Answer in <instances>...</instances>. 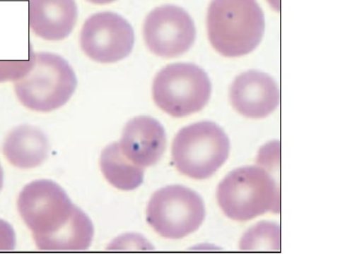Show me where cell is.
<instances>
[{
    "label": "cell",
    "mask_w": 362,
    "mask_h": 254,
    "mask_svg": "<svg viewBox=\"0 0 362 254\" xmlns=\"http://www.w3.org/2000/svg\"><path fill=\"white\" fill-rule=\"evenodd\" d=\"M279 226L269 222L260 223L250 229L243 237V250L279 251L281 250Z\"/></svg>",
    "instance_id": "cell-16"
},
{
    "label": "cell",
    "mask_w": 362,
    "mask_h": 254,
    "mask_svg": "<svg viewBox=\"0 0 362 254\" xmlns=\"http://www.w3.org/2000/svg\"><path fill=\"white\" fill-rule=\"evenodd\" d=\"M228 137L211 121L193 123L180 130L173 142L172 157L180 173L196 180L212 176L228 159Z\"/></svg>",
    "instance_id": "cell-4"
},
{
    "label": "cell",
    "mask_w": 362,
    "mask_h": 254,
    "mask_svg": "<svg viewBox=\"0 0 362 254\" xmlns=\"http://www.w3.org/2000/svg\"><path fill=\"white\" fill-rule=\"evenodd\" d=\"M134 41V31L128 20L108 11L90 16L80 34L82 51L100 64H114L128 57Z\"/></svg>",
    "instance_id": "cell-8"
},
{
    "label": "cell",
    "mask_w": 362,
    "mask_h": 254,
    "mask_svg": "<svg viewBox=\"0 0 362 254\" xmlns=\"http://www.w3.org/2000/svg\"><path fill=\"white\" fill-rule=\"evenodd\" d=\"M94 226L86 212L76 207L74 214L64 228L54 234L34 239L40 250L83 251L93 242Z\"/></svg>",
    "instance_id": "cell-14"
},
{
    "label": "cell",
    "mask_w": 362,
    "mask_h": 254,
    "mask_svg": "<svg viewBox=\"0 0 362 254\" xmlns=\"http://www.w3.org/2000/svg\"><path fill=\"white\" fill-rule=\"evenodd\" d=\"M229 98L236 111L249 119H264L280 104L276 81L267 73L250 71L235 79Z\"/></svg>",
    "instance_id": "cell-10"
},
{
    "label": "cell",
    "mask_w": 362,
    "mask_h": 254,
    "mask_svg": "<svg viewBox=\"0 0 362 254\" xmlns=\"http://www.w3.org/2000/svg\"><path fill=\"white\" fill-rule=\"evenodd\" d=\"M268 1L276 10H279L280 0H268Z\"/></svg>",
    "instance_id": "cell-20"
},
{
    "label": "cell",
    "mask_w": 362,
    "mask_h": 254,
    "mask_svg": "<svg viewBox=\"0 0 362 254\" xmlns=\"http://www.w3.org/2000/svg\"><path fill=\"white\" fill-rule=\"evenodd\" d=\"M30 71L15 82L17 98L31 111L47 113L64 107L72 97L78 80L68 61L50 52H35L30 48Z\"/></svg>",
    "instance_id": "cell-2"
},
{
    "label": "cell",
    "mask_w": 362,
    "mask_h": 254,
    "mask_svg": "<svg viewBox=\"0 0 362 254\" xmlns=\"http://www.w3.org/2000/svg\"><path fill=\"white\" fill-rule=\"evenodd\" d=\"M4 185V171L3 168L1 167V164H0V190H1Z\"/></svg>",
    "instance_id": "cell-21"
},
{
    "label": "cell",
    "mask_w": 362,
    "mask_h": 254,
    "mask_svg": "<svg viewBox=\"0 0 362 254\" xmlns=\"http://www.w3.org/2000/svg\"><path fill=\"white\" fill-rule=\"evenodd\" d=\"M76 207L59 184L48 180L26 185L18 200L19 214L34 239L52 236L64 228Z\"/></svg>",
    "instance_id": "cell-7"
},
{
    "label": "cell",
    "mask_w": 362,
    "mask_h": 254,
    "mask_svg": "<svg viewBox=\"0 0 362 254\" xmlns=\"http://www.w3.org/2000/svg\"><path fill=\"white\" fill-rule=\"evenodd\" d=\"M33 65L32 52L29 59L23 61H0V83L23 78L30 71Z\"/></svg>",
    "instance_id": "cell-17"
},
{
    "label": "cell",
    "mask_w": 362,
    "mask_h": 254,
    "mask_svg": "<svg viewBox=\"0 0 362 254\" xmlns=\"http://www.w3.org/2000/svg\"><path fill=\"white\" fill-rule=\"evenodd\" d=\"M3 151L13 167L29 169L45 162L49 155L50 143L39 128L23 125L11 130L6 136Z\"/></svg>",
    "instance_id": "cell-13"
},
{
    "label": "cell",
    "mask_w": 362,
    "mask_h": 254,
    "mask_svg": "<svg viewBox=\"0 0 362 254\" xmlns=\"http://www.w3.org/2000/svg\"><path fill=\"white\" fill-rule=\"evenodd\" d=\"M212 85L206 73L192 64L163 68L153 82L156 104L173 118H185L203 109L211 99Z\"/></svg>",
    "instance_id": "cell-5"
},
{
    "label": "cell",
    "mask_w": 362,
    "mask_h": 254,
    "mask_svg": "<svg viewBox=\"0 0 362 254\" xmlns=\"http://www.w3.org/2000/svg\"><path fill=\"white\" fill-rule=\"evenodd\" d=\"M146 46L156 56L176 58L190 49L196 40V26L189 13L175 5H164L153 10L145 18Z\"/></svg>",
    "instance_id": "cell-9"
},
{
    "label": "cell",
    "mask_w": 362,
    "mask_h": 254,
    "mask_svg": "<svg viewBox=\"0 0 362 254\" xmlns=\"http://www.w3.org/2000/svg\"><path fill=\"white\" fill-rule=\"evenodd\" d=\"M118 144L123 155L136 166H155L165 153V129L151 116H137L127 123Z\"/></svg>",
    "instance_id": "cell-11"
},
{
    "label": "cell",
    "mask_w": 362,
    "mask_h": 254,
    "mask_svg": "<svg viewBox=\"0 0 362 254\" xmlns=\"http://www.w3.org/2000/svg\"><path fill=\"white\" fill-rule=\"evenodd\" d=\"M219 207L229 218L246 222L268 212H278L280 192L274 178L260 167L231 171L217 190Z\"/></svg>",
    "instance_id": "cell-3"
},
{
    "label": "cell",
    "mask_w": 362,
    "mask_h": 254,
    "mask_svg": "<svg viewBox=\"0 0 362 254\" xmlns=\"http://www.w3.org/2000/svg\"><path fill=\"white\" fill-rule=\"evenodd\" d=\"M16 246V235L12 226L0 219V251H11Z\"/></svg>",
    "instance_id": "cell-18"
},
{
    "label": "cell",
    "mask_w": 362,
    "mask_h": 254,
    "mask_svg": "<svg viewBox=\"0 0 362 254\" xmlns=\"http://www.w3.org/2000/svg\"><path fill=\"white\" fill-rule=\"evenodd\" d=\"M206 210L203 199L182 185H171L156 192L150 199L147 219L159 236L183 238L203 224Z\"/></svg>",
    "instance_id": "cell-6"
},
{
    "label": "cell",
    "mask_w": 362,
    "mask_h": 254,
    "mask_svg": "<svg viewBox=\"0 0 362 254\" xmlns=\"http://www.w3.org/2000/svg\"><path fill=\"white\" fill-rule=\"evenodd\" d=\"M88 2L96 5H105L114 3L116 0H87Z\"/></svg>",
    "instance_id": "cell-19"
},
{
    "label": "cell",
    "mask_w": 362,
    "mask_h": 254,
    "mask_svg": "<svg viewBox=\"0 0 362 254\" xmlns=\"http://www.w3.org/2000/svg\"><path fill=\"white\" fill-rule=\"evenodd\" d=\"M100 168L107 181L117 189L135 190L144 181V169L130 162L118 143L110 144L103 150Z\"/></svg>",
    "instance_id": "cell-15"
},
{
    "label": "cell",
    "mask_w": 362,
    "mask_h": 254,
    "mask_svg": "<svg viewBox=\"0 0 362 254\" xmlns=\"http://www.w3.org/2000/svg\"><path fill=\"white\" fill-rule=\"evenodd\" d=\"M29 25L34 35L46 41L64 40L78 22L75 0H28Z\"/></svg>",
    "instance_id": "cell-12"
},
{
    "label": "cell",
    "mask_w": 362,
    "mask_h": 254,
    "mask_svg": "<svg viewBox=\"0 0 362 254\" xmlns=\"http://www.w3.org/2000/svg\"><path fill=\"white\" fill-rule=\"evenodd\" d=\"M264 16L257 0H212L206 28L209 40L221 56H246L259 45Z\"/></svg>",
    "instance_id": "cell-1"
}]
</instances>
